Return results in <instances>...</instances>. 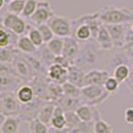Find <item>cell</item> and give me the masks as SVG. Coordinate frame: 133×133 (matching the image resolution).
<instances>
[{"mask_svg":"<svg viewBox=\"0 0 133 133\" xmlns=\"http://www.w3.org/2000/svg\"><path fill=\"white\" fill-rule=\"evenodd\" d=\"M37 5H38L37 0H26L25 6H24V9H23V12L21 14V16L23 18H29L30 19V17L36 11Z\"/></svg>","mask_w":133,"mask_h":133,"instance_id":"cell-34","label":"cell"},{"mask_svg":"<svg viewBox=\"0 0 133 133\" xmlns=\"http://www.w3.org/2000/svg\"><path fill=\"white\" fill-rule=\"evenodd\" d=\"M16 48L23 54H35L38 50V48L34 45L33 42L28 37L27 34L18 37Z\"/></svg>","mask_w":133,"mask_h":133,"instance_id":"cell-22","label":"cell"},{"mask_svg":"<svg viewBox=\"0 0 133 133\" xmlns=\"http://www.w3.org/2000/svg\"><path fill=\"white\" fill-rule=\"evenodd\" d=\"M72 25H73V37H75L80 43L93 39L92 30L88 25L84 23H80L76 18L72 19Z\"/></svg>","mask_w":133,"mask_h":133,"instance_id":"cell-15","label":"cell"},{"mask_svg":"<svg viewBox=\"0 0 133 133\" xmlns=\"http://www.w3.org/2000/svg\"><path fill=\"white\" fill-rule=\"evenodd\" d=\"M53 64H58L60 66H63L65 67V68H69V67H71L73 64L69 61V60L67 59L65 56H63V55H58V56H55V58H54V63Z\"/></svg>","mask_w":133,"mask_h":133,"instance_id":"cell-37","label":"cell"},{"mask_svg":"<svg viewBox=\"0 0 133 133\" xmlns=\"http://www.w3.org/2000/svg\"><path fill=\"white\" fill-rule=\"evenodd\" d=\"M130 24H112V25H106L107 29L110 33L114 43V48L121 49L125 44L127 31L129 29Z\"/></svg>","mask_w":133,"mask_h":133,"instance_id":"cell-9","label":"cell"},{"mask_svg":"<svg viewBox=\"0 0 133 133\" xmlns=\"http://www.w3.org/2000/svg\"><path fill=\"white\" fill-rule=\"evenodd\" d=\"M127 88H128L129 92L133 95V64L131 65L130 75H129V78L127 80Z\"/></svg>","mask_w":133,"mask_h":133,"instance_id":"cell-40","label":"cell"},{"mask_svg":"<svg viewBox=\"0 0 133 133\" xmlns=\"http://www.w3.org/2000/svg\"><path fill=\"white\" fill-rule=\"evenodd\" d=\"M131 71V66L128 64H120L113 69V77L117 80L119 83L126 82Z\"/></svg>","mask_w":133,"mask_h":133,"instance_id":"cell-27","label":"cell"},{"mask_svg":"<svg viewBox=\"0 0 133 133\" xmlns=\"http://www.w3.org/2000/svg\"><path fill=\"white\" fill-rule=\"evenodd\" d=\"M94 40L102 51H109V50L114 48V43L112 41V38L110 36V33L107 29L106 25H104V24L101 25L99 31H98V34Z\"/></svg>","mask_w":133,"mask_h":133,"instance_id":"cell-17","label":"cell"},{"mask_svg":"<svg viewBox=\"0 0 133 133\" xmlns=\"http://www.w3.org/2000/svg\"><path fill=\"white\" fill-rule=\"evenodd\" d=\"M50 126L57 130H63L67 127L66 112L57 104H56L55 110H54V114L52 119H51Z\"/></svg>","mask_w":133,"mask_h":133,"instance_id":"cell-20","label":"cell"},{"mask_svg":"<svg viewBox=\"0 0 133 133\" xmlns=\"http://www.w3.org/2000/svg\"><path fill=\"white\" fill-rule=\"evenodd\" d=\"M6 3H7V0H0V9H3Z\"/></svg>","mask_w":133,"mask_h":133,"instance_id":"cell-41","label":"cell"},{"mask_svg":"<svg viewBox=\"0 0 133 133\" xmlns=\"http://www.w3.org/2000/svg\"><path fill=\"white\" fill-rule=\"evenodd\" d=\"M44 103H45L44 100L36 97L31 103L22 105V107H21V112L19 114V117L21 118V120L30 122L31 120L37 118L40 109H41V107L43 106Z\"/></svg>","mask_w":133,"mask_h":133,"instance_id":"cell-10","label":"cell"},{"mask_svg":"<svg viewBox=\"0 0 133 133\" xmlns=\"http://www.w3.org/2000/svg\"><path fill=\"white\" fill-rule=\"evenodd\" d=\"M56 104L61 107L65 112H68V111H75L82 104V101L81 99H76V98H72V97H68L66 95H63L56 102Z\"/></svg>","mask_w":133,"mask_h":133,"instance_id":"cell-24","label":"cell"},{"mask_svg":"<svg viewBox=\"0 0 133 133\" xmlns=\"http://www.w3.org/2000/svg\"><path fill=\"white\" fill-rule=\"evenodd\" d=\"M55 107H56V103H54V102H45L43 104V106L41 107L37 118L41 120L42 122H44L47 125H50L51 119L53 117Z\"/></svg>","mask_w":133,"mask_h":133,"instance_id":"cell-23","label":"cell"},{"mask_svg":"<svg viewBox=\"0 0 133 133\" xmlns=\"http://www.w3.org/2000/svg\"><path fill=\"white\" fill-rule=\"evenodd\" d=\"M102 50L96 44L95 40L80 43V51L75 64L86 71L88 67L94 66L99 60L100 52Z\"/></svg>","mask_w":133,"mask_h":133,"instance_id":"cell-2","label":"cell"},{"mask_svg":"<svg viewBox=\"0 0 133 133\" xmlns=\"http://www.w3.org/2000/svg\"><path fill=\"white\" fill-rule=\"evenodd\" d=\"M27 35H28V37L31 39V41L33 42V44L37 48H40V47H42L45 44L44 43V40L42 38V35H41V33H40V31L38 30L37 27L31 28V27L29 26Z\"/></svg>","mask_w":133,"mask_h":133,"instance_id":"cell-32","label":"cell"},{"mask_svg":"<svg viewBox=\"0 0 133 133\" xmlns=\"http://www.w3.org/2000/svg\"><path fill=\"white\" fill-rule=\"evenodd\" d=\"M0 85H1V92L16 93L20 87L24 85V81L14 74H1Z\"/></svg>","mask_w":133,"mask_h":133,"instance_id":"cell-12","label":"cell"},{"mask_svg":"<svg viewBox=\"0 0 133 133\" xmlns=\"http://www.w3.org/2000/svg\"><path fill=\"white\" fill-rule=\"evenodd\" d=\"M119 85H120L119 82L115 79L113 76H110V77H108V79L105 81L103 87H104V89L106 90L108 93L113 94V93H115V92H117V90L119 89Z\"/></svg>","mask_w":133,"mask_h":133,"instance_id":"cell-36","label":"cell"},{"mask_svg":"<svg viewBox=\"0 0 133 133\" xmlns=\"http://www.w3.org/2000/svg\"><path fill=\"white\" fill-rule=\"evenodd\" d=\"M17 35L6 30L5 28H0V48H5L8 46H16L17 40L14 39Z\"/></svg>","mask_w":133,"mask_h":133,"instance_id":"cell-26","label":"cell"},{"mask_svg":"<svg viewBox=\"0 0 133 133\" xmlns=\"http://www.w3.org/2000/svg\"><path fill=\"white\" fill-rule=\"evenodd\" d=\"M19 50L16 46H8L5 48H0V62L12 64L16 56L19 54Z\"/></svg>","mask_w":133,"mask_h":133,"instance_id":"cell-25","label":"cell"},{"mask_svg":"<svg viewBox=\"0 0 133 133\" xmlns=\"http://www.w3.org/2000/svg\"><path fill=\"white\" fill-rule=\"evenodd\" d=\"M37 28H38V30H39L41 35H42V38L44 40V43H45V44L48 43L49 41H51V40L55 37L53 31H52V29L50 28V26L48 25V23L41 24L39 26H37Z\"/></svg>","mask_w":133,"mask_h":133,"instance_id":"cell-35","label":"cell"},{"mask_svg":"<svg viewBox=\"0 0 133 133\" xmlns=\"http://www.w3.org/2000/svg\"><path fill=\"white\" fill-rule=\"evenodd\" d=\"M29 124V131L30 133H49L50 132V128L49 125L45 124L44 122H42L38 118L31 120L30 122H28Z\"/></svg>","mask_w":133,"mask_h":133,"instance_id":"cell-29","label":"cell"},{"mask_svg":"<svg viewBox=\"0 0 133 133\" xmlns=\"http://www.w3.org/2000/svg\"><path fill=\"white\" fill-rule=\"evenodd\" d=\"M22 104L13 92H1L0 112L2 116H19Z\"/></svg>","mask_w":133,"mask_h":133,"instance_id":"cell-5","label":"cell"},{"mask_svg":"<svg viewBox=\"0 0 133 133\" xmlns=\"http://www.w3.org/2000/svg\"><path fill=\"white\" fill-rule=\"evenodd\" d=\"M80 51V42L75 37H67L64 38V48L62 55L65 56L72 64H75L78 58Z\"/></svg>","mask_w":133,"mask_h":133,"instance_id":"cell-13","label":"cell"},{"mask_svg":"<svg viewBox=\"0 0 133 133\" xmlns=\"http://www.w3.org/2000/svg\"><path fill=\"white\" fill-rule=\"evenodd\" d=\"M21 118L19 116H2L1 115V133H20Z\"/></svg>","mask_w":133,"mask_h":133,"instance_id":"cell-18","label":"cell"},{"mask_svg":"<svg viewBox=\"0 0 133 133\" xmlns=\"http://www.w3.org/2000/svg\"><path fill=\"white\" fill-rule=\"evenodd\" d=\"M110 72L103 69H90L86 71L84 77V86L87 85H99L103 86L105 81L110 77Z\"/></svg>","mask_w":133,"mask_h":133,"instance_id":"cell-11","label":"cell"},{"mask_svg":"<svg viewBox=\"0 0 133 133\" xmlns=\"http://www.w3.org/2000/svg\"><path fill=\"white\" fill-rule=\"evenodd\" d=\"M48 25L52 29L54 35L56 37L67 38V37L73 36L72 19L55 14L53 17L48 21Z\"/></svg>","mask_w":133,"mask_h":133,"instance_id":"cell-6","label":"cell"},{"mask_svg":"<svg viewBox=\"0 0 133 133\" xmlns=\"http://www.w3.org/2000/svg\"><path fill=\"white\" fill-rule=\"evenodd\" d=\"M13 67L15 69L16 75L20 77L24 82H31L35 78L36 74L34 72L33 68L29 61L25 57V54H19L16 56V58L12 63Z\"/></svg>","mask_w":133,"mask_h":133,"instance_id":"cell-7","label":"cell"},{"mask_svg":"<svg viewBox=\"0 0 133 133\" xmlns=\"http://www.w3.org/2000/svg\"><path fill=\"white\" fill-rule=\"evenodd\" d=\"M90 133H94V132H93V131H92V132H90Z\"/></svg>","mask_w":133,"mask_h":133,"instance_id":"cell-44","label":"cell"},{"mask_svg":"<svg viewBox=\"0 0 133 133\" xmlns=\"http://www.w3.org/2000/svg\"><path fill=\"white\" fill-rule=\"evenodd\" d=\"M26 0H13L7 2V12L21 15L25 6Z\"/></svg>","mask_w":133,"mask_h":133,"instance_id":"cell-33","label":"cell"},{"mask_svg":"<svg viewBox=\"0 0 133 133\" xmlns=\"http://www.w3.org/2000/svg\"><path fill=\"white\" fill-rule=\"evenodd\" d=\"M1 23L3 28H5L6 30L12 32L17 36L24 35L29 28V25H27V22L21 15L10 13L7 11L2 15Z\"/></svg>","mask_w":133,"mask_h":133,"instance_id":"cell-4","label":"cell"},{"mask_svg":"<svg viewBox=\"0 0 133 133\" xmlns=\"http://www.w3.org/2000/svg\"><path fill=\"white\" fill-rule=\"evenodd\" d=\"M124 121L127 124L133 125V107H128L124 111Z\"/></svg>","mask_w":133,"mask_h":133,"instance_id":"cell-38","label":"cell"},{"mask_svg":"<svg viewBox=\"0 0 133 133\" xmlns=\"http://www.w3.org/2000/svg\"><path fill=\"white\" fill-rule=\"evenodd\" d=\"M110 93H108L103 86L99 85H87L81 88L80 99L82 104H88L91 106H96L103 103L108 99Z\"/></svg>","mask_w":133,"mask_h":133,"instance_id":"cell-3","label":"cell"},{"mask_svg":"<svg viewBox=\"0 0 133 133\" xmlns=\"http://www.w3.org/2000/svg\"><path fill=\"white\" fill-rule=\"evenodd\" d=\"M47 77L50 81L63 85L68 81V69L58 64H52L48 68Z\"/></svg>","mask_w":133,"mask_h":133,"instance_id":"cell-16","label":"cell"},{"mask_svg":"<svg viewBox=\"0 0 133 133\" xmlns=\"http://www.w3.org/2000/svg\"><path fill=\"white\" fill-rule=\"evenodd\" d=\"M9 1H13V0H7V2H9Z\"/></svg>","mask_w":133,"mask_h":133,"instance_id":"cell-43","label":"cell"},{"mask_svg":"<svg viewBox=\"0 0 133 133\" xmlns=\"http://www.w3.org/2000/svg\"><path fill=\"white\" fill-rule=\"evenodd\" d=\"M54 13L52 6L50 2L46 0H40L38 1V5L36 8V11L30 17V21L33 23L34 26H39L41 24L48 23V21L53 17Z\"/></svg>","mask_w":133,"mask_h":133,"instance_id":"cell-8","label":"cell"},{"mask_svg":"<svg viewBox=\"0 0 133 133\" xmlns=\"http://www.w3.org/2000/svg\"><path fill=\"white\" fill-rule=\"evenodd\" d=\"M63 93L68 97H72V98H76V99H80L81 96V88L76 85H74L71 82H65L63 85Z\"/></svg>","mask_w":133,"mask_h":133,"instance_id":"cell-31","label":"cell"},{"mask_svg":"<svg viewBox=\"0 0 133 133\" xmlns=\"http://www.w3.org/2000/svg\"><path fill=\"white\" fill-rule=\"evenodd\" d=\"M86 71L82 69L78 65L74 64L68 68V82L73 83L74 85L80 87H84V77Z\"/></svg>","mask_w":133,"mask_h":133,"instance_id":"cell-19","label":"cell"},{"mask_svg":"<svg viewBox=\"0 0 133 133\" xmlns=\"http://www.w3.org/2000/svg\"><path fill=\"white\" fill-rule=\"evenodd\" d=\"M99 19L104 25L130 24L133 21V11L127 7H116L107 5L98 11Z\"/></svg>","mask_w":133,"mask_h":133,"instance_id":"cell-1","label":"cell"},{"mask_svg":"<svg viewBox=\"0 0 133 133\" xmlns=\"http://www.w3.org/2000/svg\"><path fill=\"white\" fill-rule=\"evenodd\" d=\"M130 29H131V31L133 32V21L130 23Z\"/></svg>","mask_w":133,"mask_h":133,"instance_id":"cell-42","label":"cell"},{"mask_svg":"<svg viewBox=\"0 0 133 133\" xmlns=\"http://www.w3.org/2000/svg\"><path fill=\"white\" fill-rule=\"evenodd\" d=\"M121 49L126 53V55L129 57V59L131 60V61H133V42L125 44Z\"/></svg>","mask_w":133,"mask_h":133,"instance_id":"cell-39","label":"cell"},{"mask_svg":"<svg viewBox=\"0 0 133 133\" xmlns=\"http://www.w3.org/2000/svg\"><path fill=\"white\" fill-rule=\"evenodd\" d=\"M93 132L94 133H114L112 125L103 120L101 117L98 118L93 123Z\"/></svg>","mask_w":133,"mask_h":133,"instance_id":"cell-30","label":"cell"},{"mask_svg":"<svg viewBox=\"0 0 133 133\" xmlns=\"http://www.w3.org/2000/svg\"><path fill=\"white\" fill-rule=\"evenodd\" d=\"M15 94H16L17 99L19 100V102L22 105L31 103V102L36 98L34 89L32 88L31 85H28V84L22 85V86L17 90V92Z\"/></svg>","mask_w":133,"mask_h":133,"instance_id":"cell-21","label":"cell"},{"mask_svg":"<svg viewBox=\"0 0 133 133\" xmlns=\"http://www.w3.org/2000/svg\"><path fill=\"white\" fill-rule=\"evenodd\" d=\"M46 47L54 56L62 55L63 48H64V38L56 37L55 36L51 41H49L48 43H46Z\"/></svg>","mask_w":133,"mask_h":133,"instance_id":"cell-28","label":"cell"},{"mask_svg":"<svg viewBox=\"0 0 133 133\" xmlns=\"http://www.w3.org/2000/svg\"><path fill=\"white\" fill-rule=\"evenodd\" d=\"M74 112L84 123H94L98 118L101 117L95 106H91L88 104H81Z\"/></svg>","mask_w":133,"mask_h":133,"instance_id":"cell-14","label":"cell"}]
</instances>
